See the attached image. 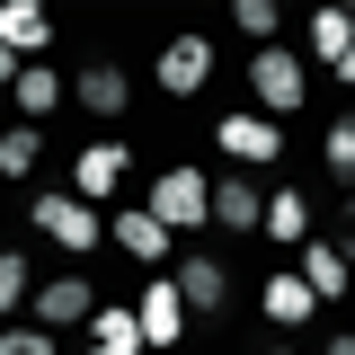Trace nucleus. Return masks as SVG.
Here are the masks:
<instances>
[{
  "mask_svg": "<svg viewBox=\"0 0 355 355\" xmlns=\"http://www.w3.org/2000/svg\"><path fill=\"white\" fill-rule=\"evenodd\" d=\"M151 222H160V231H187V222H205V178H196V169H169L160 187H151Z\"/></svg>",
  "mask_w": 355,
  "mask_h": 355,
  "instance_id": "1",
  "label": "nucleus"
},
{
  "mask_svg": "<svg viewBox=\"0 0 355 355\" xmlns=\"http://www.w3.org/2000/svg\"><path fill=\"white\" fill-rule=\"evenodd\" d=\"M258 187H249V178H214V187H205V222H231V231H258Z\"/></svg>",
  "mask_w": 355,
  "mask_h": 355,
  "instance_id": "2",
  "label": "nucleus"
},
{
  "mask_svg": "<svg viewBox=\"0 0 355 355\" xmlns=\"http://www.w3.org/2000/svg\"><path fill=\"white\" fill-rule=\"evenodd\" d=\"M36 222L53 231V240H62V249H71V258H80L89 240H98V214H89V205H71V196H36Z\"/></svg>",
  "mask_w": 355,
  "mask_h": 355,
  "instance_id": "3",
  "label": "nucleus"
},
{
  "mask_svg": "<svg viewBox=\"0 0 355 355\" xmlns=\"http://www.w3.org/2000/svg\"><path fill=\"white\" fill-rule=\"evenodd\" d=\"M205 71H214V44H205V36H178L169 53H160V89H178V98L205 89Z\"/></svg>",
  "mask_w": 355,
  "mask_h": 355,
  "instance_id": "4",
  "label": "nucleus"
},
{
  "mask_svg": "<svg viewBox=\"0 0 355 355\" xmlns=\"http://www.w3.org/2000/svg\"><path fill=\"white\" fill-rule=\"evenodd\" d=\"M89 311H98L89 275H62V284H44V293H36V320H44V329H71V320H89Z\"/></svg>",
  "mask_w": 355,
  "mask_h": 355,
  "instance_id": "5",
  "label": "nucleus"
},
{
  "mask_svg": "<svg viewBox=\"0 0 355 355\" xmlns=\"http://www.w3.org/2000/svg\"><path fill=\"white\" fill-rule=\"evenodd\" d=\"M214 142L231 151V160H275V151H284V133L266 125V116H231V125H222Z\"/></svg>",
  "mask_w": 355,
  "mask_h": 355,
  "instance_id": "6",
  "label": "nucleus"
},
{
  "mask_svg": "<svg viewBox=\"0 0 355 355\" xmlns=\"http://www.w3.org/2000/svg\"><path fill=\"white\" fill-rule=\"evenodd\" d=\"M133 320H142V338H151V347H169V338H178V320H187L178 284H142V311H133Z\"/></svg>",
  "mask_w": 355,
  "mask_h": 355,
  "instance_id": "7",
  "label": "nucleus"
},
{
  "mask_svg": "<svg viewBox=\"0 0 355 355\" xmlns=\"http://www.w3.org/2000/svg\"><path fill=\"white\" fill-rule=\"evenodd\" d=\"M222 293H231V275H222L214 258H187V266H178V302H187V311H222Z\"/></svg>",
  "mask_w": 355,
  "mask_h": 355,
  "instance_id": "8",
  "label": "nucleus"
},
{
  "mask_svg": "<svg viewBox=\"0 0 355 355\" xmlns=\"http://www.w3.org/2000/svg\"><path fill=\"white\" fill-rule=\"evenodd\" d=\"M258 98L275 116H293V107H302V71H293L284 53H258Z\"/></svg>",
  "mask_w": 355,
  "mask_h": 355,
  "instance_id": "9",
  "label": "nucleus"
},
{
  "mask_svg": "<svg viewBox=\"0 0 355 355\" xmlns=\"http://www.w3.org/2000/svg\"><path fill=\"white\" fill-rule=\"evenodd\" d=\"M302 284H311V302H329V293H347V258H338L329 240H302Z\"/></svg>",
  "mask_w": 355,
  "mask_h": 355,
  "instance_id": "10",
  "label": "nucleus"
},
{
  "mask_svg": "<svg viewBox=\"0 0 355 355\" xmlns=\"http://www.w3.org/2000/svg\"><path fill=\"white\" fill-rule=\"evenodd\" d=\"M258 231H275V240H311V205L284 187V196H266V205H258Z\"/></svg>",
  "mask_w": 355,
  "mask_h": 355,
  "instance_id": "11",
  "label": "nucleus"
},
{
  "mask_svg": "<svg viewBox=\"0 0 355 355\" xmlns=\"http://www.w3.org/2000/svg\"><path fill=\"white\" fill-rule=\"evenodd\" d=\"M80 107L116 116V107H125V71H116V62H89V71H80Z\"/></svg>",
  "mask_w": 355,
  "mask_h": 355,
  "instance_id": "12",
  "label": "nucleus"
},
{
  "mask_svg": "<svg viewBox=\"0 0 355 355\" xmlns=\"http://www.w3.org/2000/svg\"><path fill=\"white\" fill-rule=\"evenodd\" d=\"M89 329H98V355H133L142 347V320L133 311H89Z\"/></svg>",
  "mask_w": 355,
  "mask_h": 355,
  "instance_id": "13",
  "label": "nucleus"
},
{
  "mask_svg": "<svg viewBox=\"0 0 355 355\" xmlns=\"http://www.w3.org/2000/svg\"><path fill=\"white\" fill-rule=\"evenodd\" d=\"M302 311H311V284H302V275H275V284H266V320H275V329H293Z\"/></svg>",
  "mask_w": 355,
  "mask_h": 355,
  "instance_id": "14",
  "label": "nucleus"
},
{
  "mask_svg": "<svg viewBox=\"0 0 355 355\" xmlns=\"http://www.w3.org/2000/svg\"><path fill=\"white\" fill-rule=\"evenodd\" d=\"M0 44H9V53H27V44H44V9H27V0H9V9H0Z\"/></svg>",
  "mask_w": 355,
  "mask_h": 355,
  "instance_id": "15",
  "label": "nucleus"
},
{
  "mask_svg": "<svg viewBox=\"0 0 355 355\" xmlns=\"http://www.w3.org/2000/svg\"><path fill=\"white\" fill-rule=\"evenodd\" d=\"M116 178H125V151H116V142H98V151H80V196H107Z\"/></svg>",
  "mask_w": 355,
  "mask_h": 355,
  "instance_id": "16",
  "label": "nucleus"
},
{
  "mask_svg": "<svg viewBox=\"0 0 355 355\" xmlns=\"http://www.w3.org/2000/svg\"><path fill=\"white\" fill-rule=\"evenodd\" d=\"M116 240H125L133 258H160V249H169V231H160L151 214H116Z\"/></svg>",
  "mask_w": 355,
  "mask_h": 355,
  "instance_id": "17",
  "label": "nucleus"
},
{
  "mask_svg": "<svg viewBox=\"0 0 355 355\" xmlns=\"http://www.w3.org/2000/svg\"><path fill=\"white\" fill-rule=\"evenodd\" d=\"M311 44H320V53H329V71H338V62H347V18H338V9H320V18H311Z\"/></svg>",
  "mask_w": 355,
  "mask_h": 355,
  "instance_id": "18",
  "label": "nucleus"
},
{
  "mask_svg": "<svg viewBox=\"0 0 355 355\" xmlns=\"http://www.w3.org/2000/svg\"><path fill=\"white\" fill-rule=\"evenodd\" d=\"M53 98H62V80H53V71H18V107H27V116H44Z\"/></svg>",
  "mask_w": 355,
  "mask_h": 355,
  "instance_id": "19",
  "label": "nucleus"
},
{
  "mask_svg": "<svg viewBox=\"0 0 355 355\" xmlns=\"http://www.w3.org/2000/svg\"><path fill=\"white\" fill-rule=\"evenodd\" d=\"M27 160H36V133H27V125H18V133H0V178H18Z\"/></svg>",
  "mask_w": 355,
  "mask_h": 355,
  "instance_id": "20",
  "label": "nucleus"
},
{
  "mask_svg": "<svg viewBox=\"0 0 355 355\" xmlns=\"http://www.w3.org/2000/svg\"><path fill=\"white\" fill-rule=\"evenodd\" d=\"M329 169L355 178V125H329Z\"/></svg>",
  "mask_w": 355,
  "mask_h": 355,
  "instance_id": "21",
  "label": "nucleus"
},
{
  "mask_svg": "<svg viewBox=\"0 0 355 355\" xmlns=\"http://www.w3.org/2000/svg\"><path fill=\"white\" fill-rule=\"evenodd\" d=\"M18 293H27V258H9V249H0V311L18 302Z\"/></svg>",
  "mask_w": 355,
  "mask_h": 355,
  "instance_id": "22",
  "label": "nucleus"
},
{
  "mask_svg": "<svg viewBox=\"0 0 355 355\" xmlns=\"http://www.w3.org/2000/svg\"><path fill=\"white\" fill-rule=\"evenodd\" d=\"M0 355H53V347H44V329H0Z\"/></svg>",
  "mask_w": 355,
  "mask_h": 355,
  "instance_id": "23",
  "label": "nucleus"
},
{
  "mask_svg": "<svg viewBox=\"0 0 355 355\" xmlns=\"http://www.w3.org/2000/svg\"><path fill=\"white\" fill-rule=\"evenodd\" d=\"M240 27L249 36H275V0H240Z\"/></svg>",
  "mask_w": 355,
  "mask_h": 355,
  "instance_id": "24",
  "label": "nucleus"
},
{
  "mask_svg": "<svg viewBox=\"0 0 355 355\" xmlns=\"http://www.w3.org/2000/svg\"><path fill=\"white\" fill-rule=\"evenodd\" d=\"M0 80H18V53H9V44H0Z\"/></svg>",
  "mask_w": 355,
  "mask_h": 355,
  "instance_id": "25",
  "label": "nucleus"
}]
</instances>
